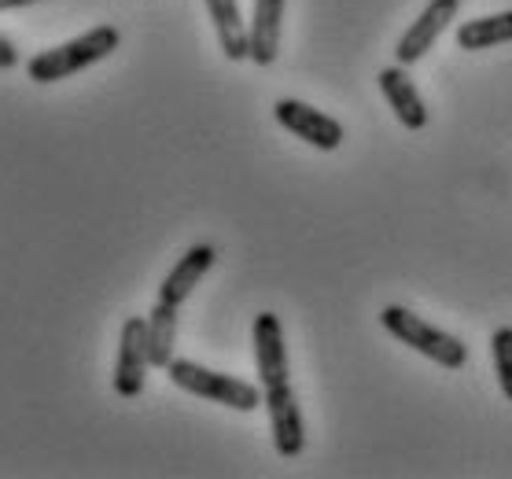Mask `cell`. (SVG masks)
Returning a JSON list of instances; mask_svg holds the SVG:
<instances>
[{"mask_svg":"<svg viewBox=\"0 0 512 479\" xmlns=\"http://www.w3.org/2000/svg\"><path fill=\"white\" fill-rule=\"evenodd\" d=\"M280 23H284V0H255L247 34H251V59L258 67H273L280 52Z\"/></svg>","mask_w":512,"mask_h":479,"instance_id":"obj_11","label":"cell"},{"mask_svg":"<svg viewBox=\"0 0 512 479\" xmlns=\"http://www.w3.org/2000/svg\"><path fill=\"white\" fill-rule=\"evenodd\" d=\"M34 4H45V0H0V12H15V8H34Z\"/></svg>","mask_w":512,"mask_h":479,"instance_id":"obj_16","label":"cell"},{"mask_svg":"<svg viewBox=\"0 0 512 479\" xmlns=\"http://www.w3.org/2000/svg\"><path fill=\"white\" fill-rule=\"evenodd\" d=\"M380 325L391 332V339L406 343L409 351L424 354L428 362L443 365V369H465L468 347L457 336H450L446 328L431 325L424 317H417L406 306H384L380 310Z\"/></svg>","mask_w":512,"mask_h":479,"instance_id":"obj_3","label":"cell"},{"mask_svg":"<svg viewBox=\"0 0 512 479\" xmlns=\"http://www.w3.org/2000/svg\"><path fill=\"white\" fill-rule=\"evenodd\" d=\"M490 354H494V373H498L501 395L512 402V328L509 325L494 328V336H490Z\"/></svg>","mask_w":512,"mask_h":479,"instance_id":"obj_14","label":"cell"},{"mask_svg":"<svg viewBox=\"0 0 512 479\" xmlns=\"http://www.w3.org/2000/svg\"><path fill=\"white\" fill-rule=\"evenodd\" d=\"M457 8H461V0H428V8L417 15V23L398 37L395 63L413 67V63H420V59L428 56L431 48H435V41H439V37L450 30V23L457 19Z\"/></svg>","mask_w":512,"mask_h":479,"instance_id":"obj_6","label":"cell"},{"mask_svg":"<svg viewBox=\"0 0 512 479\" xmlns=\"http://www.w3.org/2000/svg\"><path fill=\"white\" fill-rule=\"evenodd\" d=\"M218 262V251H214V244H196V247H188L185 255L177 258V266L166 273V281L163 288H159V299L163 303H174L181 306L188 299V295L196 292L199 281L210 273V266Z\"/></svg>","mask_w":512,"mask_h":479,"instance_id":"obj_9","label":"cell"},{"mask_svg":"<svg viewBox=\"0 0 512 479\" xmlns=\"http://www.w3.org/2000/svg\"><path fill=\"white\" fill-rule=\"evenodd\" d=\"M15 63H19V52H15V45L8 37L0 34V71H12Z\"/></svg>","mask_w":512,"mask_h":479,"instance_id":"obj_15","label":"cell"},{"mask_svg":"<svg viewBox=\"0 0 512 479\" xmlns=\"http://www.w3.org/2000/svg\"><path fill=\"white\" fill-rule=\"evenodd\" d=\"M273 118L288 133H295L299 141L317 148V152H336L339 144H343V126H339L336 118L303 104V100H277L273 104Z\"/></svg>","mask_w":512,"mask_h":479,"instance_id":"obj_5","label":"cell"},{"mask_svg":"<svg viewBox=\"0 0 512 479\" xmlns=\"http://www.w3.org/2000/svg\"><path fill=\"white\" fill-rule=\"evenodd\" d=\"M251 339H255V365H258V380H262V398H266L273 446H277L280 457H299L306 446V424H303V409H299V395H295L288 376V347H284L280 317L262 310L255 317Z\"/></svg>","mask_w":512,"mask_h":479,"instance_id":"obj_1","label":"cell"},{"mask_svg":"<svg viewBox=\"0 0 512 479\" xmlns=\"http://www.w3.org/2000/svg\"><path fill=\"white\" fill-rule=\"evenodd\" d=\"M148 317H129L118 336V358H115V391L122 398H137L144 391L148 376Z\"/></svg>","mask_w":512,"mask_h":479,"instance_id":"obj_7","label":"cell"},{"mask_svg":"<svg viewBox=\"0 0 512 479\" xmlns=\"http://www.w3.org/2000/svg\"><path fill=\"white\" fill-rule=\"evenodd\" d=\"M376 82H380V93H384V100L391 104V111H395V118L402 122V126L413 129V133L428 126V107H424L417 82L409 78V71L402 67V63L384 67Z\"/></svg>","mask_w":512,"mask_h":479,"instance_id":"obj_8","label":"cell"},{"mask_svg":"<svg viewBox=\"0 0 512 479\" xmlns=\"http://www.w3.org/2000/svg\"><path fill=\"white\" fill-rule=\"evenodd\" d=\"M118 45H122V34H118L115 26H93L89 34L74 37L67 45L37 52V56L26 63V74H30V82H37V85L63 82L70 74L89 71L93 63H100V59H107L111 52H118Z\"/></svg>","mask_w":512,"mask_h":479,"instance_id":"obj_2","label":"cell"},{"mask_svg":"<svg viewBox=\"0 0 512 479\" xmlns=\"http://www.w3.org/2000/svg\"><path fill=\"white\" fill-rule=\"evenodd\" d=\"M454 41H457V48H465V52H487V48L509 45L512 41V12L468 19V23L457 26Z\"/></svg>","mask_w":512,"mask_h":479,"instance_id":"obj_12","label":"cell"},{"mask_svg":"<svg viewBox=\"0 0 512 479\" xmlns=\"http://www.w3.org/2000/svg\"><path fill=\"white\" fill-rule=\"evenodd\" d=\"M166 373H170L174 387H181L185 395L207 398V402L240 409V413H251V409H258L266 402V398H262V387L247 384L240 376L214 373V369H207V365H199V362H188V358H174V362L166 365Z\"/></svg>","mask_w":512,"mask_h":479,"instance_id":"obj_4","label":"cell"},{"mask_svg":"<svg viewBox=\"0 0 512 479\" xmlns=\"http://www.w3.org/2000/svg\"><path fill=\"white\" fill-rule=\"evenodd\" d=\"M177 310H181V306L155 299L152 314H148V362H152L155 369H166V365L174 362Z\"/></svg>","mask_w":512,"mask_h":479,"instance_id":"obj_13","label":"cell"},{"mask_svg":"<svg viewBox=\"0 0 512 479\" xmlns=\"http://www.w3.org/2000/svg\"><path fill=\"white\" fill-rule=\"evenodd\" d=\"M207 12H210V23H214V34H218V45H222L225 59H233V63L251 59V34H247L240 0H207Z\"/></svg>","mask_w":512,"mask_h":479,"instance_id":"obj_10","label":"cell"}]
</instances>
